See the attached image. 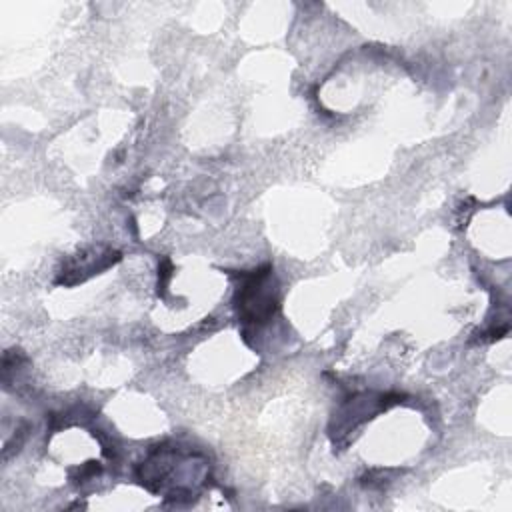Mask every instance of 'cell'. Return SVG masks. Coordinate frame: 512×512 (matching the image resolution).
<instances>
[{
	"instance_id": "obj_1",
	"label": "cell",
	"mask_w": 512,
	"mask_h": 512,
	"mask_svg": "<svg viewBox=\"0 0 512 512\" xmlns=\"http://www.w3.org/2000/svg\"><path fill=\"white\" fill-rule=\"evenodd\" d=\"M240 286L236 290L238 314L244 322L262 324L270 320L278 308L274 290H270V266L258 268L248 274H240Z\"/></svg>"
}]
</instances>
